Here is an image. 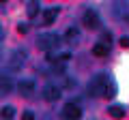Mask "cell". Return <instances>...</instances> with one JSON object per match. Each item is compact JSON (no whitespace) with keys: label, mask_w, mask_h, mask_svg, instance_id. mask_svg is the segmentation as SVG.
I'll use <instances>...</instances> for the list:
<instances>
[{"label":"cell","mask_w":129,"mask_h":120,"mask_svg":"<svg viewBox=\"0 0 129 120\" xmlns=\"http://www.w3.org/2000/svg\"><path fill=\"white\" fill-rule=\"evenodd\" d=\"M120 47H123V49H129V37H123V39H120Z\"/></svg>","instance_id":"cell-16"},{"label":"cell","mask_w":129,"mask_h":120,"mask_svg":"<svg viewBox=\"0 0 129 120\" xmlns=\"http://www.w3.org/2000/svg\"><path fill=\"white\" fill-rule=\"evenodd\" d=\"M64 37H67V43H75L80 39V30H78V28H69Z\"/></svg>","instance_id":"cell-13"},{"label":"cell","mask_w":129,"mask_h":120,"mask_svg":"<svg viewBox=\"0 0 129 120\" xmlns=\"http://www.w3.org/2000/svg\"><path fill=\"white\" fill-rule=\"evenodd\" d=\"M17 32L19 34H26L28 32V26H26V24H19V26H17Z\"/></svg>","instance_id":"cell-17"},{"label":"cell","mask_w":129,"mask_h":120,"mask_svg":"<svg viewBox=\"0 0 129 120\" xmlns=\"http://www.w3.org/2000/svg\"><path fill=\"white\" fill-rule=\"evenodd\" d=\"M108 114H110L112 118H116V120L125 118V105H110V109H108Z\"/></svg>","instance_id":"cell-10"},{"label":"cell","mask_w":129,"mask_h":120,"mask_svg":"<svg viewBox=\"0 0 129 120\" xmlns=\"http://www.w3.org/2000/svg\"><path fill=\"white\" fill-rule=\"evenodd\" d=\"M108 51H110V45H106V43H97V45L92 47V54H95V56H99V58L108 56Z\"/></svg>","instance_id":"cell-11"},{"label":"cell","mask_w":129,"mask_h":120,"mask_svg":"<svg viewBox=\"0 0 129 120\" xmlns=\"http://www.w3.org/2000/svg\"><path fill=\"white\" fill-rule=\"evenodd\" d=\"M39 13V0H30L28 2V17H35Z\"/></svg>","instance_id":"cell-14"},{"label":"cell","mask_w":129,"mask_h":120,"mask_svg":"<svg viewBox=\"0 0 129 120\" xmlns=\"http://www.w3.org/2000/svg\"><path fill=\"white\" fill-rule=\"evenodd\" d=\"M24 60H26V54H24L22 49H15L13 54H11V58H9V69L11 71H22Z\"/></svg>","instance_id":"cell-4"},{"label":"cell","mask_w":129,"mask_h":120,"mask_svg":"<svg viewBox=\"0 0 129 120\" xmlns=\"http://www.w3.org/2000/svg\"><path fill=\"white\" fill-rule=\"evenodd\" d=\"M82 22H84V26H86V28H90V30H97V28L101 26V24H99V15H97L92 9H88L86 13H84Z\"/></svg>","instance_id":"cell-6"},{"label":"cell","mask_w":129,"mask_h":120,"mask_svg":"<svg viewBox=\"0 0 129 120\" xmlns=\"http://www.w3.org/2000/svg\"><path fill=\"white\" fill-rule=\"evenodd\" d=\"M45 120H50V118H45Z\"/></svg>","instance_id":"cell-21"},{"label":"cell","mask_w":129,"mask_h":120,"mask_svg":"<svg viewBox=\"0 0 129 120\" xmlns=\"http://www.w3.org/2000/svg\"><path fill=\"white\" fill-rule=\"evenodd\" d=\"M37 45H39V49H43V51H54V49H58V47H60V37H58V34H54V32L39 34Z\"/></svg>","instance_id":"cell-2"},{"label":"cell","mask_w":129,"mask_h":120,"mask_svg":"<svg viewBox=\"0 0 129 120\" xmlns=\"http://www.w3.org/2000/svg\"><path fill=\"white\" fill-rule=\"evenodd\" d=\"M56 17H58V9H56V7H50V9L43 11V22H45L47 26H50V24H54Z\"/></svg>","instance_id":"cell-9"},{"label":"cell","mask_w":129,"mask_h":120,"mask_svg":"<svg viewBox=\"0 0 129 120\" xmlns=\"http://www.w3.org/2000/svg\"><path fill=\"white\" fill-rule=\"evenodd\" d=\"M22 120H35V114H32L30 109H26V111L22 114Z\"/></svg>","instance_id":"cell-15"},{"label":"cell","mask_w":129,"mask_h":120,"mask_svg":"<svg viewBox=\"0 0 129 120\" xmlns=\"http://www.w3.org/2000/svg\"><path fill=\"white\" fill-rule=\"evenodd\" d=\"M0 2H7V0H0Z\"/></svg>","instance_id":"cell-20"},{"label":"cell","mask_w":129,"mask_h":120,"mask_svg":"<svg viewBox=\"0 0 129 120\" xmlns=\"http://www.w3.org/2000/svg\"><path fill=\"white\" fill-rule=\"evenodd\" d=\"M17 90H19L22 97H32L35 90H37V84H35V79H22L17 84Z\"/></svg>","instance_id":"cell-5"},{"label":"cell","mask_w":129,"mask_h":120,"mask_svg":"<svg viewBox=\"0 0 129 120\" xmlns=\"http://www.w3.org/2000/svg\"><path fill=\"white\" fill-rule=\"evenodd\" d=\"M108 84H110V75H106V73L95 75V77L90 79V84H88V94H90V97H103Z\"/></svg>","instance_id":"cell-1"},{"label":"cell","mask_w":129,"mask_h":120,"mask_svg":"<svg viewBox=\"0 0 129 120\" xmlns=\"http://www.w3.org/2000/svg\"><path fill=\"white\" fill-rule=\"evenodd\" d=\"M0 58H2V49H0Z\"/></svg>","instance_id":"cell-19"},{"label":"cell","mask_w":129,"mask_h":120,"mask_svg":"<svg viewBox=\"0 0 129 120\" xmlns=\"http://www.w3.org/2000/svg\"><path fill=\"white\" fill-rule=\"evenodd\" d=\"M0 90H5V92H11L13 90V77L5 71H0Z\"/></svg>","instance_id":"cell-8"},{"label":"cell","mask_w":129,"mask_h":120,"mask_svg":"<svg viewBox=\"0 0 129 120\" xmlns=\"http://www.w3.org/2000/svg\"><path fill=\"white\" fill-rule=\"evenodd\" d=\"M60 118L62 120H80L82 118V109H80L78 103H67L60 111Z\"/></svg>","instance_id":"cell-3"},{"label":"cell","mask_w":129,"mask_h":120,"mask_svg":"<svg viewBox=\"0 0 129 120\" xmlns=\"http://www.w3.org/2000/svg\"><path fill=\"white\" fill-rule=\"evenodd\" d=\"M15 116V107H11V105H5L2 109H0V118L2 120H11Z\"/></svg>","instance_id":"cell-12"},{"label":"cell","mask_w":129,"mask_h":120,"mask_svg":"<svg viewBox=\"0 0 129 120\" xmlns=\"http://www.w3.org/2000/svg\"><path fill=\"white\" fill-rule=\"evenodd\" d=\"M43 97H45V101H58V99L62 97V92H60V88L56 86V84H47V86L43 88Z\"/></svg>","instance_id":"cell-7"},{"label":"cell","mask_w":129,"mask_h":120,"mask_svg":"<svg viewBox=\"0 0 129 120\" xmlns=\"http://www.w3.org/2000/svg\"><path fill=\"white\" fill-rule=\"evenodd\" d=\"M125 19H127V24H129V15H127V17H125Z\"/></svg>","instance_id":"cell-18"}]
</instances>
